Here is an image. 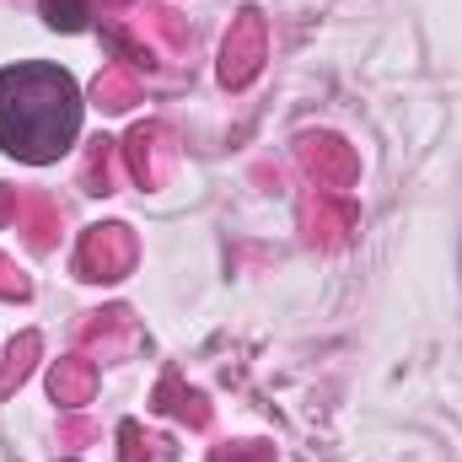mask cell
<instances>
[{
  "label": "cell",
  "instance_id": "1",
  "mask_svg": "<svg viewBox=\"0 0 462 462\" xmlns=\"http://www.w3.org/2000/svg\"><path fill=\"white\" fill-rule=\"evenodd\" d=\"M81 129V92L54 65H11L0 70V151L22 162H60Z\"/></svg>",
  "mask_w": 462,
  "mask_h": 462
},
{
  "label": "cell",
  "instance_id": "2",
  "mask_svg": "<svg viewBox=\"0 0 462 462\" xmlns=\"http://www.w3.org/2000/svg\"><path fill=\"white\" fill-rule=\"evenodd\" d=\"M43 11H49L54 27H81V22H87V11H81L76 0H43Z\"/></svg>",
  "mask_w": 462,
  "mask_h": 462
}]
</instances>
